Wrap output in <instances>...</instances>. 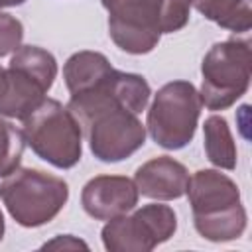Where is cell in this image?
Returning a JSON list of instances; mask_svg holds the SVG:
<instances>
[{
    "mask_svg": "<svg viewBox=\"0 0 252 252\" xmlns=\"http://www.w3.org/2000/svg\"><path fill=\"white\" fill-rule=\"evenodd\" d=\"M150 94L152 89L142 75L114 67L89 89L71 94L67 108L79 120L98 161H122L146 144V124L138 114L146 110Z\"/></svg>",
    "mask_w": 252,
    "mask_h": 252,
    "instance_id": "obj_1",
    "label": "cell"
},
{
    "mask_svg": "<svg viewBox=\"0 0 252 252\" xmlns=\"http://www.w3.org/2000/svg\"><path fill=\"white\" fill-rule=\"evenodd\" d=\"M187 197L199 236L211 242L236 240L246 230V209L238 185L217 169H199L189 175Z\"/></svg>",
    "mask_w": 252,
    "mask_h": 252,
    "instance_id": "obj_2",
    "label": "cell"
},
{
    "mask_svg": "<svg viewBox=\"0 0 252 252\" xmlns=\"http://www.w3.org/2000/svg\"><path fill=\"white\" fill-rule=\"evenodd\" d=\"M57 77L53 53L37 45H20L6 69H0V116L28 118L45 98Z\"/></svg>",
    "mask_w": 252,
    "mask_h": 252,
    "instance_id": "obj_3",
    "label": "cell"
},
{
    "mask_svg": "<svg viewBox=\"0 0 252 252\" xmlns=\"http://www.w3.org/2000/svg\"><path fill=\"white\" fill-rule=\"evenodd\" d=\"M0 201L20 226L35 228L61 213L69 201V185L47 171L18 167L0 183Z\"/></svg>",
    "mask_w": 252,
    "mask_h": 252,
    "instance_id": "obj_4",
    "label": "cell"
},
{
    "mask_svg": "<svg viewBox=\"0 0 252 252\" xmlns=\"http://www.w3.org/2000/svg\"><path fill=\"white\" fill-rule=\"evenodd\" d=\"M26 144L32 152L57 169H71L83 158V130L73 112L57 98L43 102L22 120Z\"/></svg>",
    "mask_w": 252,
    "mask_h": 252,
    "instance_id": "obj_5",
    "label": "cell"
},
{
    "mask_svg": "<svg viewBox=\"0 0 252 252\" xmlns=\"http://www.w3.org/2000/svg\"><path fill=\"white\" fill-rule=\"evenodd\" d=\"M201 75V102L209 110H226L232 106L250 87V41L238 37L217 41L203 57Z\"/></svg>",
    "mask_w": 252,
    "mask_h": 252,
    "instance_id": "obj_6",
    "label": "cell"
},
{
    "mask_svg": "<svg viewBox=\"0 0 252 252\" xmlns=\"http://www.w3.org/2000/svg\"><path fill=\"white\" fill-rule=\"evenodd\" d=\"M201 106L203 102L193 83H165L154 94L148 110L146 130L158 146L165 150H181L195 136Z\"/></svg>",
    "mask_w": 252,
    "mask_h": 252,
    "instance_id": "obj_7",
    "label": "cell"
},
{
    "mask_svg": "<svg viewBox=\"0 0 252 252\" xmlns=\"http://www.w3.org/2000/svg\"><path fill=\"white\" fill-rule=\"evenodd\" d=\"M177 230V215L169 205L150 203L132 215H120L100 230L102 244L108 252H150L167 242Z\"/></svg>",
    "mask_w": 252,
    "mask_h": 252,
    "instance_id": "obj_8",
    "label": "cell"
},
{
    "mask_svg": "<svg viewBox=\"0 0 252 252\" xmlns=\"http://www.w3.org/2000/svg\"><path fill=\"white\" fill-rule=\"evenodd\" d=\"M108 12V35L130 55L154 51L161 37L163 0H100Z\"/></svg>",
    "mask_w": 252,
    "mask_h": 252,
    "instance_id": "obj_9",
    "label": "cell"
},
{
    "mask_svg": "<svg viewBox=\"0 0 252 252\" xmlns=\"http://www.w3.org/2000/svg\"><path fill=\"white\" fill-rule=\"evenodd\" d=\"M138 189L124 175H96L81 191V205L94 220H110L130 213L138 205Z\"/></svg>",
    "mask_w": 252,
    "mask_h": 252,
    "instance_id": "obj_10",
    "label": "cell"
},
{
    "mask_svg": "<svg viewBox=\"0 0 252 252\" xmlns=\"http://www.w3.org/2000/svg\"><path fill=\"white\" fill-rule=\"evenodd\" d=\"M134 185L138 193L148 199L173 201L185 195L189 171L181 161L169 156H158L136 169Z\"/></svg>",
    "mask_w": 252,
    "mask_h": 252,
    "instance_id": "obj_11",
    "label": "cell"
},
{
    "mask_svg": "<svg viewBox=\"0 0 252 252\" xmlns=\"http://www.w3.org/2000/svg\"><path fill=\"white\" fill-rule=\"evenodd\" d=\"M112 69L110 61L98 51H77L63 65V79L69 94L81 93L102 79Z\"/></svg>",
    "mask_w": 252,
    "mask_h": 252,
    "instance_id": "obj_12",
    "label": "cell"
},
{
    "mask_svg": "<svg viewBox=\"0 0 252 252\" xmlns=\"http://www.w3.org/2000/svg\"><path fill=\"white\" fill-rule=\"evenodd\" d=\"M203 146H205V154L207 159L220 167V169H234L236 167V159H238V152H236V144L232 138V132L228 128V122L219 116V114H211L205 124H203Z\"/></svg>",
    "mask_w": 252,
    "mask_h": 252,
    "instance_id": "obj_13",
    "label": "cell"
},
{
    "mask_svg": "<svg viewBox=\"0 0 252 252\" xmlns=\"http://www.w3.org/2000/svg\"><path fill=\"white\" fill-rule=\"evenodd\" d=\"M197 12L228 32L244 33L252 28V0H207Z\"/></svg>",
    "mask_w": 252,
    "mask_h": 252,
    "instance_id": "obj_14",
    "label": "cell"
},
{
    "mask_svg": "<svg viewBox=\"0 0 252 252\" xmlns=\"http://www.w3.org/2000/svg\"><path fill=\"white\" fill-rule=\"evenodd\" d=\"M26 146L24 130L0 118V177H6L20 167Z\"/></svg>",
    "mask_w": 252,
    "mask_h": 252,
    "instance_id": "obj_15",
    "label": "cell"
},
{
    "mask_svg": "<svg viewBox=\"0 0 252 252\" xmlns=\"http://www.w3.org/2000/svg\"><path fill=\"white\" fill-rule=\"evenodd\" d=\"M24 39V26L12 14L0 12V57L14 53Z\"/></svg>",
    "mask_w": 252,
    "mask_h": 252,
    "instance_id": "obj_16",
    "label": "cell"
},
{
    "mask_svg": "<svg viewBox=\"0 0 252 252\" xmlns=\"http://www.w3.org/2000/svg\"><path fill=\"white\" fill-rule=\"evenodd\" d=\"M189 0H163L161 12V33H173L187 26L189 22Z\"/></svg>",
    "mask_w": 252,
    "mask_h": 252,
    "instance_id": "obj_17",
    "label": "cell"
},
{
    "mask_svg": "<svg viewBox=\"0 0 252 252\" xmlns=\"http://www.w3.org/2000/svg\"><path fill=\"white\" fill-rule=\"evenodd\" d=\"M41 248H53V250H77V248H89V244L87 242H83V240H79V238H75L73 234H59V236H55L53 240H49V242H45Z\"/></svg>",
    "mask_w": 252,
    "mask_h": 252,
    "instance_id": "obj_18",
    "label": "cell"
},
{
    "mask_svg": "<svg viewBox=\"0 0 252 252\" xmlns=\"http://www.w3.org/2000/svg\"><path fill=\"white\" fill-rule=\"evenodd\" d=\"M26 0H0V10L2 8H14V6H22Z\"/></svg>",
    "mask_w": 252,
    "mask_h": 252,
    "instance_id": "obj_19",
    "label": "cell"
},
{
    "mask_svg": "<svg viewBox=\"0 0 252 252\" xmlns=\"http://www.w3.org/2000/svg\"><path fill=\"white\" fill-rule=\"evenodd\" d=\"M4 230H6V224H4V215H2V211H0V242H2V238H4Z\"/></svg>",
    "mask_w": 252,
    "mask_h": 252,
    "instance_id": "obj_20",
    "label": "cell"
},
{
    "mask_svg": "<svg viewBox=\"0 0 252 252\" xmlns=\"http://www.w3.org/2000/svg\"><path fill=\"white\" fill-rule=\"evenodd\" d=\"M205 2H207V0H189V4H191V6H195V10H199Z\"/></svg>",
    "mask_w": 252,
    "mask_h": 252,
    "instance_id": "obj_21",
    "label": "cell"
}]
</instances>
